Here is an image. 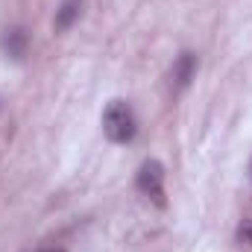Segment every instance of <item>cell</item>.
<instances>
[{
	"mask_svg": "<svg viewBox=\"0 0 252 252\" xmlns=\"http://www.w3.org/2000/svg\"><path fill=\"white\" fill-rule=\"evenodd\" d=\"M103 132L115 144H129L135 138L138 126H135V115H132V109H129L126 100H112L103 109Z\"/></svg>",
	"mask_w": 252,
	"mask_h": 252,
	"instance_id": "1",
	"label": "cell"
},
{
	"mask_svg": "<svg viewBox=\"0 0 252 252\" xmlns=\"http://www.w3.org/2000/svg\"><path fill=\"white\" fill-rule=\"evenodd\" d=\"M135 185H138V190L147 199H153L156 205L167 202L164 199V167H161V161H156V158L144 161L141 170H138V176H135Z\"/></svg>",
	"mask_w": 252,
	"mask_h": 252,
	"instance_id": "2",
	"label": "cell"
},
{
	"mask_svg": "<svg viewBox=\"0 0 252 252\" xmlns=\"http://www.w3.org/2000/svg\"><path fill=\"white\" fill-rule=\"evenodd\" d=\"M193 73H196V56L185 50V53L173 62V70H170L173 91H185V88L190 85V79H193Z\"/></svg>",
	"mask_w": 252,
	"mask_h": 252,
	"instance_id": "3",
	"label": "cell"
},
{
	"mask_svg": "<svg viewBox=\"0 0 252 252\" xmlns=\"http://www.w3.org/2000/svg\"><path fill=\"white\" fill-rule=\"evenodd\" d=\"M27 50H30V35H27L24 27H15V30H9V32L3 35V53H6L9 59L21 62V59L27 56Z\"/></svg>",
	"mask_w": 252,
	"mask_h": 252,
	"instance_id": "4",
	"label": "cell"
},
{
	"mask_svg": "<svg viewBox=\"0 0 252 252\" xmlns=\"http://www.w3.org/2000/svg\"><path fill=\"white\" fill-rule=\"evenodd\" d=\"M82 6H85V0H62V6L56 9V18H53V27L64 32V30H70L76 21H79V15H82Z\"/></svg>",
	"mask_w": 252,
	"mask_h": 252,
	"instance_id": "5",
	"label": "cell"
},
{
	"mask_svg": "<svg viewBox=\"0 0 252 252\" xmlns=\"http://www.w3.org/2000/svg\"><path fill=\"white\" fill-rule=\"evenodd\" d=\"M238 241H241L244 247H250V250H252V217L241 223V229H238Z\"/></svg>",
	"mask_w": 252,
	"mask_h": 252,
	"instance_id": "6",
	"label": "cell"
},
{
	"mask_svg": "<svg viewBox=\"0 0 252 252\" xmlns=\"http://www.w3.org/2000/svg\"><path fill=\"white\" fill-rule=\"evenodd\" d=\"M47 252H64V250H47Z\"/></svg>",
	"mask_w": 252,
	"mask_h": 252,
	"instance_id": "7",
	"label": "cell"
}]
</instances>
